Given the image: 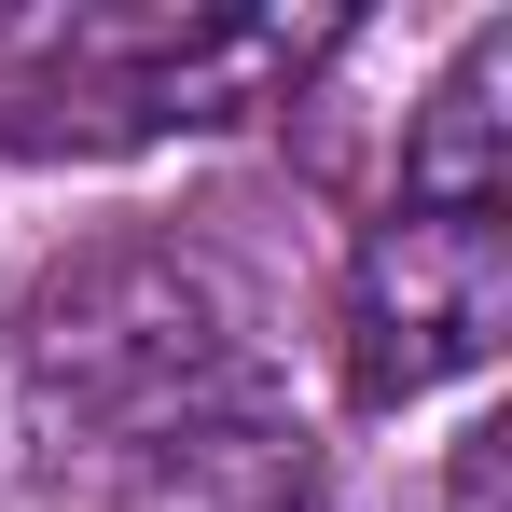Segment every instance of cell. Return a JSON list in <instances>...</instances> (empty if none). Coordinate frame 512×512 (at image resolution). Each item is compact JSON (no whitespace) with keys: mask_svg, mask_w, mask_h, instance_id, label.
<instances>
[{"mask_svg":"<svg viewBox=\"0 0 512 512\" xmlns=\"http://www.w3.org/2000/svg\"><path fill=\"white\" fill-rule=\"evenodd\" d=\"M14 374L56 429H194L222 388V305L180 263H84L14 333Z\"/></svg>","mask_w":512,"mask_h":512,"instance_id":"cell-1","label":"cell"},{"mask_svg":"<svg viewBox=\"0 0 512 512\" xmlns=\"http://www.w3.org/2000/svg\"><path fill=\"white\" fill-rule=\"evenodd\" d=\"M512 333V222L499 208H388L346 263V388L416 402L443 374H485Z\"/></svg>","mask_w":512,"mask_h":512,"instance_id":"cell-2","label":"cell"},{"mask_svg":"<svg viewBox=\"0 0 512 512\" xmlns=\"http://www.w3.org/2000/svg\"><path fill=\"white\" fill-rule=\"evenodd\" d=\"M512 28H471V56L443 70V97L416 111V153H402V194L416 208H499L512 194Z\"/></svg>","mask_w":512,"mask_h":512,"instance_id":"cell-3","label":"cell"},{"mask_svg":"<svg viewBox=\"0 0 512 512\" xmlns=\"http://www.w3.org/2000/svg\"><path fill=\"white\" fill-rule=\"evenodd\" d=\"M153 512H333V499H305V471H277L250 429H180Z\"/></svg>","mask_w":512,"mask_h":512,"instance_id":"cell-4","label":"cell"}]
</instances>
